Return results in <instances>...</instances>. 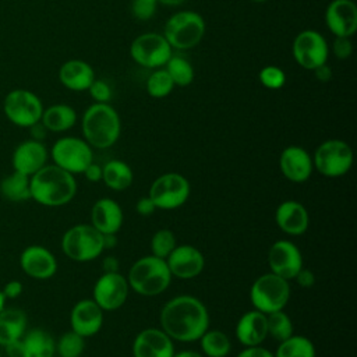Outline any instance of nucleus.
<instances>
[{
    "instance_id": "7c9ffc66",
    "label": "nucleus",
    "mask_w": 357,
    "mask_h": 357,
    "mask_svg": "<svg viewBox=\"0 0 357 357\" xmlns=\"http://www.w3.org/2000/svg\"><path fill=\"white\" fill-rule=\"evenodd\" d=\"M0 194L13 202H21L31 198L29 176L20 172H13L10 176L4 177L0 183Z\"/></svg>"
},
{
    "instance_id": "13d9d810",
    "label": "nucleus",
    "mask_w": 357,
    "mask_h": 357,
    "mask_svg": "<svg viewBox=\"0 0 357 357\" xmlns=\"http://www.w3.org/2000/svg\"><path fill=\"white\" fill-rule=\"evenodd\" d=\"M252 1H255V3H264V1H266V0H252Z\"/></svg>"
},
{
    "instance_id": "aec40b11",
    "label": "nucleus",
    "mask_w": 357,
    "mask_h": 357,
    "mask_svg": "<svg viewBox=\"0 0 357 357\" xmlns=\"http://www.w3.org/2000/svg\"><path fill=\"white\" fill-rule=\"evenodd\" d=\"M21 269L33 279L45 280L57 272V259L50 250L43 245H28L20 255Z\"/></svg>"
},
{
    "instance_id": "9b49d317",
    "label": "nucleus",
    "mask_w": 357,
    "mask_h": 357,
    "mask_svg": "<svg viewBox=\"0 0 357 357\" xmlns=\"http://www.w3.org/2000/svg\"><path fill=\"white\" fill-rule=\"evenodd\" d=\"M3 112L6 117L15 126L29 128L40 121L43 105L40 99L28 89L10 91L3 102Z\"/></svg>"
},
{
    "instance_id": "5fc2aeb1",
    "label": "nucleus",
    "mask_w": 357,
    "mask_h": 357,
    "mask_svg": "<svg viewBox=\"0 0 357 357\" xmlns=\"http://www.w3.org/2000/svg\"><path fill=\"white\" fill-rule=\"evenodd\" d=\"M173 357H205V356L197 350H180L178 353L174 351Z\"/></svg>"
},
{
    "instance_id": "cd10ccee",
    "label": "nucleus",
    "mask_w": 357,
    "mask_h": 357,
    "mask_svg": "<svg viewBox=\"0 0 357 357\" xmlns=\"http://www.w3.org/2000/svg\"><path fill=\"white\" fill-rule=\"evenodd\" d=\"M26 315L18 308H4L0 311V346H7L20 340L26 332Z\"/></svg>"
},
{
    "instance_id": "4c0bfd02",
    "label": "nucleus",
    "mask_w": 357,
    "mask_h": 357,
    "mask_svg": "<svg viewBox=\"0 0 357 357\" xmlns=\"http://www.w3.org/2000/svg\"><path fill=\"white\" fill-rule=\"evenodd\" d=\"M176 245L177 241L174 233L170 229H159L152 234L151 254L158 258L166 259Z\"/></svg>"
},
{
    "instance_id": "8fccbe9b",
    "label": "nucleus",
    "mask_w": 357,
    "mask_h": 357,
    "mask_svg": "<svg viewBox=\"0 0 357 357\" xmlns=\"http://www.w3.org/2000/svg\"><path fill=\"white\" fill-rule=\"evenodd\" d=\"M102 269L106 273H112V272H120V264L119 259L113 255H107L103 258L102 261Z\"/></svg>"
},
{
    "instance_id": "412c9836",
    "label": "nucleus",
    "mask_w": 357,
    "mask_h": 357,
    "mask_svg": "<svg viewBox=\"0 0 357 357\" xmlns=\"http://www.w3.org/2000/svg\"><path fill=\"white\" fill-rule=\"evenodd\" d=\"M325 22L335 36H353L357 29V7L354 1L332 0L325 11Z\"/></svg>"
},
{
    "instance_id": "4be33fe9",
    "label": "nucleus",
    "mask_w": 357,
    "mask_h": 357,
    "mask_svg": "<svg viewBox=\"0 0 357 357\" xmlns=\"http://www.w3.org/2000/svg\"><path fill=\"white\" fill-rule=\"evenodd\" d=\"M49 152L42 141L26 139L18 144L13 152L11 163L15 172L32 176L47 162Z\"/></svg>"
},
{
    "instance_id": "2eb2a0df",
    "label": "nucleus",
    "mask_w": 357,
    "mask_h": 357,
    "mask_svg": "<svg viewBox=\"0 0 357 357\" xmlns=\"http://www.w3.org/2000/svg\"><path fill=\"white\" fill-rule=\"evenodd\" d=\"M268 265L272 273L293 280L303 268L300 248L290 240H276L268 251Z\"/></svg>"
},
{
    "instance_id": "423d86ee",
    "label": "nucleus",
    "mask_w": 357,
    "mask_h": 357,
    "mask_svg": "<svg viewBox=\"0 0 357 357\" xmlns=\"http://www.w3.org/2000/svg\"><path fill=\"white\" fill-rule=\"evenodd\" d=\"M291 289L289 280L269 272L258 276L250 287L252 307L264 314L284 310L290 300Z\"/></svg>"
},
{
    "instance_id": "393cba45",
    "label": "nucleus",
    "mask_w": 357,
    "mask_h": 357,
    "mask_svg": "<svg viewBox=\"0 0 357 357\" xmlns=\"http://www.w3.org/2000/svg\"><path fill=\"white\" fill-rule=\"evenodd\" d=\"M236 337L244 346H259L268 337L266 314L252 308L244 312L236 324Z\"/></svg>"
},
{
    "instance_id": "dca6fc26",
    "label": "nucleus",
    "mask_w": 357,
    "mask_h": 357,
    "mask_svg": "<svg viewBox=\"0 0 357 357\" xmlns=\"http://www.w3.org/2000/svg\"><path fill=\"white\" fill-rule=\"evenodd\" d=\"M166 264L173 278L188 280L202 273L205 268V257L199 248L190 244H180L169 254Z\"/></svg>"
},
{
    "instance_id": "49530a36",
    "label": "nucleus",
    "mask_w": 357,
    "mask_h": 357,
    "mask_svg": "<svg viewBox=\"0 0 357 357\" xmlns=\"http://www.w3.org/2000/svg\"><path fill=\"white\" fill-rule=\"evenodd\" d=\"M82 174L85 176V178L91 183H99L102 181V166L92 162L86 166V169L82 172Z\"/></svg>"
},
{
    "instance_id": "c9c22d12",
    "label": "nucleus",
    "mask_w": 357,
    "mask_h": 357,
    "mask_svg": "<svg viewBox=\"0 0 357 357\" xmlns=\"http://www.w3.org/2000/svg\"><path fill=\"white\" fill-rule=\"evenodd\" d=\"M85 350V337L74 331L63 333L56 342V353L59 357H81Z\"/></svg>"
},
{
    "instance_id": "0eeeda50",
    "label": "nucleus",
    "mask_w": 357,
    "mask_h": 357,
    "mask_svg": "<svg viewBox=\"0 0 357 357\" xmlns=\"http://www.w3.org/2000/svg\"><path fill=\"white\" fill-rule=\"evenodd\" d=\"M205 33V21L195 11H178L165 25L163 36L172 49L187 50L197 46Z\"/></svg>"
},
{
    "instance_id": "7ed1b4c3",
    "label": "nucleus",
    "mask_w": 357,
    "mask_h": 357,
    "mask_svg": "<svg viewBox=\"0 0 357 357\" xmlns=\"http://www.w3.org/2000/svg\"><path fill=\"white\" fill-rule=\"evenodd\" d=\"M84 139L98 149L113 146L121 132L120 116L109 103H93L82 116L81 121Z\"/></svg>"
},
{
    "instance_id": "b1692460",
    "label": "nucleus",
    "mask_w": 357,
    "mask_h": 357,
    "mask_svg": "<svg viewBox=\"0 0 357 357\" xmlns=\"http://www.w3.org/2000/svg\"><path fill=\"white\" fill-rule=\"evenodd\" d=\"M124 222V213L113 198H99L91 209V225L102 234H117Z\"/></svg>"
},
{
    "instance_id": "c03bdc74",
    "label": "nucleus",
    "mask_w": 357,
    "mask_h": 357,
    "mask_svg": "<svg viewBox=\"0 0 357 357\" xmlns=\"http://www.w3.org/2000/svg\"><path fill=\"white\" fill-rule=\"evenodd\" d=\"M236 357H275V356L271 350H268L262 344H259V346L244 347Z\"/></svg>"
},
{
    "instance_id": "e433bc0d",
    "label": "nucleus",
    "mask_w": 357,
    "mask_h": 357,
    "mask_svg": "<svg viewBox=\"0 0 357 357\" xmlns=\"http://www.w3.org/2000/svg\"><path fill=\"white\" fill-rule=\"evenodd\" d=\"M174 88V82L170 78L166 68H159L153 71L146 79V92L152 98H165L167 96Z\"/></svg>"
},
{
    "instance_id": "a878e982",
    "label": "nucleus",
    "mask_w": 357,
    "mask_h": 357,
    "mask_svg": "<svg viewBox=\"0 0 357 357\" xmlns=\"http://www.w3.org/2000/svg\"><path fill=\"white\" fill-rule=\"evenodd\" d=\"M60 82L70 91H86L95 79L93 68L84 60H68L59 70Z\"/></svg>"
},
{
    "instance_id": "20e7f679",
    "label": "nucleus",
    "mask_w": 357,
    "mask_h": 357,
    "mask_svg": "<svg viewBox=\"0 0 357 357\" xmlns=\"http://www.w3.org/2000/svg\"><path fill=\"white\" fill-rule=\"evenodd\" d=\"M127 282L131 290L139 296L153 297L162 294L172 283V273L166 259L152 254L138 258L128 269Z\"/></svg>"
},
{
    "instance_id": "4468645a",
    "label": "nucleus",
    "mask_w": 357,
    "mask_h": 357,
    "mask_svg": "<svg viewBox=\"0 0 357 357\" xmlns=\"http://www.w3.org/2000/svg\"><path fill=\"white\" fill-rule=\"evenodd\" d=\"M130 286L127 278L120 272H103L92 289V300L103 311H116L127 301Z\"/></svg>"
},
{
    "instance_id": "c85d7f7f",
    "label": "nucleus",
    "mask_w": 357,
    "mask_h": 357,
    "mask_svg": "<svg viewBox=\"0 0 357 357\" xmlns=\"http://www.w3.org/2000/svg\"><path fill=\"white\" fill-rule=\"evenodd\" d=\"M40 123L47 131L63 132L73 128L77 123L75 110L64 103L52 105L47 109H43Z\"/></svg>"
},
{
    "instance_id": "37998d69",
    "label": "nucleus",
    "mask_w": 357,
    "mask_h": 357,
    "mask_svg": "<svg viewBox=\"0 0 357 357\" xmlns=\"http://www.w3.org/2000/svg\"><path fill=\"white\" fill-rule=\"evenodd\" d=\"M293 280H296L300 287L310 289V287H312V286L315 284V275H314L312 271H310V269H307V268L303 266V268L298 271V273L294 276Z\"/></svg>"
},
{
    "instance_id": "79ce46f5",
    "label": "nucleus",
    "mask_w": 357,
    "mask_h": 357,
    "mask_svg": "<svg viewBox=\"0 0 357 357\" xmlns=\"http://www.w3.org/2000/svg\"><path fill=\"white\" fill-rule=\"evenodd\" d=\"M332 50L339 60H344V59L350 57L351 52H353V45H351L350 38L335 36V40L332 43Z\"/></svg>"
},
{
    "instance_id": "ddd939ff",
    "label": "nucleus",
    "mask_w": 357,
    "mask_h": 357,
    "mask_svg": "<svg viewBox=\"0 0 357 357\" xmlns=\"http://www.w3.org/2000/svg\"><path fill=\"white\" fill-rule=\"evenodd\" d=\"M291 52L300 67L314 70L326 63L329 47L322 33L314 29H305L294 38Z\"/></svg>"
},
{
    "instance_id": "58836bf2",
    "label": "nucleus",
    "mask_w": 357,
    "mask_h": 357,
    "mask_svg": "<svg viewBox=\"0 0 357 357\" xmlns=\"http://www.w3.org/2000/svg\"><path fill=\"white\" fill-rule=\"evenodd\" d=\"M259 82L268 89H280L286 82V74L276 66H265L258 74Z\"/></svg>"
},
{
    "instance_id": "09e8293b",
    "label": "nucleus",
    "mask_w": 357,
    "mask_h": 357,
    "mask_svg": "<svg viewBox=\"0 0 357 357\" xmlns=\"http://www.w3.org/2000/svg\"><path fill=\"white\" fill-rule=\"evenodd\" d=\"M312 71H314V74H315V78H317L319 82H328V81L332 79V75H333L332 68H331L326 63L318 66V67L314 68Z\"/></svg>"
},
{
    "instance_id": "f257e3e1",
    "label": "nucleus",
    "mask_w": 357,
    "mask_h": 357,
    "mask_svg": "<svg viewBox=\"0 0 357 357\" xmlns=\"http://www.w3.org/2000/svg\"><path fill=\"white\" fill-rule=\"evenodd\" d=\"M160 329L174 342H197L209 328V312L195 296L178 294L167 300L159 315Z\"/></svg>"
},
{
    "instance_id": "c756f323",
    "label": "nucleus",
    "mask_w": 357,
    "mask_h": 357,
    "mask_svg": "<svg viewBox=\"0 0 357 357\" xmlns=\"http://www.w3.org/2000/svg\"><path fill=\"white\" fill-rule=\"evenodd\" d=\"M102 181L113 191H124L134 181V173L128 163L112 159L102 166Z\"/></svg>"
},
{
    "instance_id": "2f4dec72",
    "label": "nucleus",
    "mask_w": 357,
    "mask_h": 357,
    "mask_svg": "<svg viewBox=\"0 0 357 357\" xmlns=\"http://www.w3.org/2000/svg\"><path fill=\"white\" fill-rule=\"evenodd\" d=\"M205 357H227L231 350L229 336L219 329H206L198 339Z\"/></svg>"
},
{
    "instance_id": "6e6d98bb",
    "label": "nucleus",
    "mask_w": 357,
    "mask_h": 357,
    "mask_svg": "<svg viewBox=\"0 0 357 357\" xmlns=\"http://www.w3.org/2000/svg\"><path fill=\"white\" fill-rule=\"evenodd\" d=\"M185 0H158V3L165 4V6H178L181 3H184Z\"/></svg>"
},
{
    "instance_id": "6e6552de",
    "label": "nucleus",
    "mask_w": 357,
    "mask_h": 357,
    "mask_svg": "<svg viewBox=\"0 0 357 357\" xmlns=\"http://www.w3.org/2000/svg\"><path fill=\"white\" fill-rule=\"evenodd\" d=\"M191 194V185L185 176L169 172L158 176L149 187V198L156 209L174 211L183 206Z\"/></svg>"
},
{
    "instance_id": "a211bd4d",
    "label": "nucleus",
    "mask_w": 357,
    "mask_h": 357,
    "mask_svg": "<svg viewBox=\"0 0 357 357\" xmlns=\"http://www.w3.org/2000/svg\"><path fill=\"white\" fill-rule=\"evenodd\" d=\"M279 169L289 181L301 184L312 174V156L298 145H289L279 156Z\"/></svg>"
},
{
    "instance_id": "1a4fd4ad",
    "label": "nucleus",
    "mask_w": 357,
    "mask_h": 357,
    "mask_svg": "<svg viewBox=\"0 0 357 357\" xmlns=\"http://www.w3.org/2000/svg\"><path fill=\"white\" fill-rule=\"evenodd\" d=\"M314 169L324 177L337 178L353 166V151L342 139H326L318 145L312 156Z\"/></svg>"
},
{
    "instance_id": "f704fd0d",
    "label": "nucleus",
    "mask_w": 357,
    "mask_h": 357,
    "mask_svg": "<svg viewBox=\"0 0 357 357\" xmlns=\"http://www.w3.org/2000/svg\"><path fill=\"white\" fill-rule=\"evenodd\" d=\"M268 336L276 342H282L293 335V322L284 310L266 314Z\"/></svg>"
},
{
    "instance_id": "603ef678",
    "label": "nucleus",
    "mask_w": 357,
    "mask_h": 357,
    "mask_svg": "<svg viewBox=\"0 0 357 357\" xmlns=\"http://www.w3.org/2000/svg\"><path fill=\"white\" fill-rule=\"evenodd\" d=\"M4 347L7 349V354L10 357H21V339L17 342H13Z\"/></svg>"
},
{
    "instance_id": "3c124183",
    "label": "nucleus",
    "mask_w": 357,
    "mask_h": 357,
    "mask_svg": "<svg viewBox=\"0 0 357 357\" xmlns=\"http://www.w3.org/2000/svg\"><path fill=\"white\" fill-rule=\"evenodd\" d=\"M29 128H31V132H32V139L42 141V139L46 137V131H47V130L45 128V126H43L40 121H38L36 124L31 126Z\"/></svg>"
},
{
    "instance_id": "a18cd8bd",
    "label": "nucleus",
    "mask_w": 357,
    "mask_h": 357,
    "mask_svg": "<svg viewBox=\"0 0 357 357\" xmlns=\"http://www.w3.org/2000/svg\"><path fill=\"white\" fill-rule=\"evenodd\" d=\"M135 211L138 215L146 218V216H151L155 211H156V206L153 204V201L149 198V195L146 197H141L137 204H135Z\"/></svg>"
},
{
    "instance_id": "f3484780",
    "label": "nucleus",
    "mask_w": 357,
    "mask_h": 357,
    "mask_svg": "<svg viewBox=\"0 0 357 357\" xmlns=\"http://www.w3.org/2000/svg\"><path fill=\"white\" fill-rule=\"evenodd\" d=\"M132 357H173L174 343L160 328H145L132 340Z\"/></svg>"
},
{
    "instance_id": "72a5a7b5",
    "label": "nucleus",
    "mask_w": 357,
    "mask_h": 357,
    "mask_svg": "<svg viewBox=\"0 0 357 357\" xmlns=\"http://www.w3.org/2000/svg\"><path fill=\"white\" fill-rule=\"evenodd\" d=\"M165 66L174 85L187 86L192 82L194 68L190 60L184 54H172Z\"/></svg>"
},
{
    "instance_id": "a19ab883",
    "label": "nucleus",
    "mask_w": 357,
    "mask_h": 357,
    "mask_svg": "<svg viewBox=\"0 0 357 357\" xmlns=\"http://www.w3.org/2000/svg\"><path fill=\"white\" fill-rule=\"evenodd\" d=\"M88 91L96 103H109V100L112 99V88L103 79L95 78Z\"/></svg>"
},
{
    "instance_id": "9d476101",
    "label": "nucleus",
    "mask_w": 357,
    "mask_h": 357,
    "mask_svg": "<svg viewBox=\"0 0 357 357\" xmlns=\"http://www.w3.org/2000/svg\"><path fill=\"white\" fill-rule=\"evenodd\" d=\"M50 156L56 166L74 176L82 173L93 162L92 146L78 137L59 138L50 149Z\"/></svg>"
},
{
    "instance_id": "de8ad7c7",
    "label": "nucleus",
    "mask_w": 357,
    "mask_h": 357,
    "mask_svg": "<svg viewBox=\"0 0 357 357\" xmlns=\"http://www.w3.org/2000/svg\"><path fill=\"white\" fill-rule=\"evenodd\" d=\"M1 291L6 296V298H17L22 293V284L18 280H10L8 283H6Z\"/></svg>"
},
{
    "instance_id": "39448f33",
    "label": "nucleus",
    "mask_w": 357,
    "mask_h": 357,
    "mask_svg": "<svg viewBox=\"0 0 357 357\" xmlns=\"http://www.w3.org/2000/svg\"><path fill=\"white\" fill-rule=\"evenodd\" d=\"M61 251L75 262H89L105 251L103 234L91 223H78L67 229L61 237Z\"/></svg>"
},
{
    "instance_id": "864d4df0",
    "label": "nucleus",
    "mask_w": 357,
    "mask_h": 357,
    "mask_svg": "<svg viewBox=\"0 0 357 357\" xmlns=\"http://www.w3.org/2000/svg\"><path fill=\"white\" fill-rule=\"evenodd\" d=\"M117 244V236L116 234H103V247L105 250L113 248Z\"/></svg>"
},
{
    "instance_id": "f8f14e48",
    "label": "nucleus",
    "mask_w": 357,
    "mask_h": 357,
    "mask_svg": "<svg viewBox=\"0 0 357 357\" xmlns=\"http://www.w3.org/2000/svg\"><path fill=\"white\" fill-rule=\"evenodd\" d=\"M173 54L172 46L160 33L146 32L137 36L130 46L131 59L148 68L163 67Z\"/></svg>"
},
{
    "instance_id": "4d7b16f0",
    "label": "nucleus",
    "mask_w": 357,
    "mask_h": 357,
    "mask_svg": "<svg viewBox=\"0 0 357 357\" xmlns=\"http://www.w3.org/2000/svg\"><path fill=\"white\" fill-rule=\"evenodd\" d=\"M6 300H7V298H6V296H4V294H3V291L0 290V311L6 308V307H4V305H6Z\"/></svg>"
},
{
    "instance_id": "6ab92c4d",
    "label": "nucleus",
    "mask_w": 357,
    "mask_h": 357,
    "mask_svg": "<svg viewBox=\"0 0 357 357\" xmlns=\"http://www.w3.org/2000/svg\"><path fill=\"white\" fill-rule=\"evenodd\" d=\"M103 312L105 311L92 298L77 301L70 312L71 331L82 337L96 335L103 326Z\"/></svg>"
},
{
    "instance_id": "5701e85b",
    "label": "nucleus",
    "mask_w": 357,
    "mask_h": 357,
    "mask_svg": "<svg viewBox=\"0 0 357 357\" xmlns=\"http://www.w3.org/2000/svg\"><path fill=\"white\" fill-rule=\"evenodd\" d=\"M275 222L283 233L289 236H301L308 229L310 215L301 202L286 199L276 206Z\"/></svg>"
},
{
    "instance_id": "ea45409f",
    "label": "nucleus",
    "mask_w": 357,
    "mask_h": 357,
    "mask_svg": "<svg viewBox=\"0 0 357 357\" xmlns=\"http://www.w3.org/2000/svg\"><path fill=\"white\" fill-rule=\"evenodd\" d=\"M158 0H132L131 13L139 21H146L153 17L156 11Z\"/></svg>"
},
{
    "instance_id": "bb28decb",
    "label": "nucleus",
    "mask_w": 357,
    "mask_h": 357,
    "mask_svg": "<svg viewBox=\"0 0 357 357\" xmlns=\"http://www.w3.org/2000/svg\"><path fill=\"white\" fill-rule=\"evenodd\" d=\"M56 342L40 328L26 331L21 337V357H54Z\"/></svg>"
},
{
    "instance_id": "f03ea898",
    "label": "nucleus",
    "mask_w": 357,
    "mask_h": 357,
    "mask_svg": "<svg viewBox=\"0 0 357 357\" xmlns=\"http://www.w3.org/2000/svg\"><path fill=\"white\" fill-rule=\"evenodd\" d=\"M31 198L43 206H63L77 194L74 174L53 165H45L29 177Z\"/></svg>"
},
{
    "instance_id": "473e14b6",
    "label": "nucleus",
    "mask_w": 357,
    "mask_h": 357,
    "mask_svg": "<svg viewBox=\"0 0 357 357\" xmlns=\"http://www.w3.org/2000/svg\"><path fill=\"white\" fill-rule=\"evenodd\" d=\"M275 357H315V346L312 340L303 335H291L290 337L279 342Z\"/></svg>"
}]
</instances>
